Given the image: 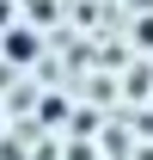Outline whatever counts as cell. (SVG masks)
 Masks as SVG:
<instances>
[{
    "instance_id": "6da1fadb",
    "label": "cell",
    "mask_w": 153,
    "mask_h": 160,
    "mask_svg": "<svg viewBox=\"0 0 153 160\" xmlns=\"http://www.w3.org/2000/svg\"><path fill=\"white\" fill-rule=\"evenodd\" d=\"M0 56L12 62V68H31V62L43 56V31L37 25H6V31H0Z\"/></svg>"
},
{
    "instance_id": "7a4b0ae2",
    "label": "cell",
    "mask_w": 153,
    "mask_h": 160,
    "mask_svg": "<svg viewBox=\"0 0 153 160\" xmlns=\"http://www.w3.org/2000/svg\"><path fill=\"white\" fill-rule=\"evenodd\" d=\"M135 37H141V49H153V12H147L141 25H135Z\"/></svg>"
},
{
    "instance_id": "3957f363",
    "label": "cell",
    "mask_w": 153,
    "mask_h": 160,
    "mask_svg": "<svg viewBox=\"0 0 153 160\" xmlns=\"http://www.w3.org/2000/svg\"><path fill=\"white\" fill-rule=\"evenodd\" d=\"M6 25H12V6H6V0H0V31H6Z\"/></svg>"
}]
</instances>
